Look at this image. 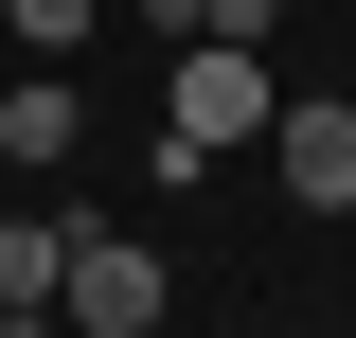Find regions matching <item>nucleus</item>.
Listing matches in <instances>:
<instances>
[{
	"label": "nucleus",
	"mask_w": 356,
	"mask_h": 338,
	"mask_svg": "<svg viewBox=\"0 0 356 338\" xmlns=\"http://www.w3.org/2000/svg\"><path fill=\"white\" fill-rule=\"evenodd\" d=\"M0 338H36V321H18V303H0Z\"/></svg>",
	"instance_id": "8"
},
{
	"label": "nucleus",
	"mask_w": 356,
	"mask_h": 338,
	"mask_svg": "<svg viewBox=\"0 0 356 338\" xmlns=\"http://www.w3.org/2000/svg\"><path fill=\"white\" fill-rule=\"evenodd\" d=\"M267 161L303 214H356V89H303V107H267Z\"/></svg>",
	"instance_id": "3"
},
{
	"label": "nucleus",
	"mask_w": 356,
	"mask_h": 338,
	"mask_svg": "<svg viewBox=\"0 0 356 338\" xmlns=\"http://www.w3.org/2000/svg\"><path fill=\"white\" fill-rule=\"evenodd\" d=\"M0 18H18V54H72L89 18H107V0H0Z\"/></svg>",
	"instance_id": "7"
},
{
	"label": "nucleus",
	"mask_w": 356,
	"mask_h": 338,
	"mask_svg": "<svg viewBox=\"0 0 356 338\" xmlns=\"http://www.w3.org/2000/svg\"><path fill=\"white\" fill-rule=\"evenodd\" d=\"M72 143H89V89H72V72H36V89H0V161H18V178H54Z\"/></svg>",
	"instance_id": "5"
},
{
	"label": "nucleus",
	"mask_w": 356,
	"mask_h": 338,
	"mask_svg": "<svg viewBox=\"0 0 356 338\" xmlns=\"http://www.w3.org/2000/svg\"><path fill=\"white\" fill-rule=\"evenodd\" d=\"M72 232H89V214H0V303H18V321H54V285H72Z\"/></svg>",
	"instance_id": "4"
},
{
	"label": "nucleus",
	"mask_w": 356,
	"mask_h": 338,
	"mask_svg": "<svg viewBox=\"0 0 356 338\" xmlns=\"http://www.w3.org/2000/svg\"><path fill=\"white\" fill-rule=\"evenodd\" d=\"M178 36H232V54H267V36H285V0H178Z\"/></svg>",
	"instance_id": "6"
},
{
	"label": "nucleus",
	"mask_w": 356,
	"mask_h": 338,
	"mask_svg": "<svg viewBox=\"0 0 356 338\" xmlns=\"http://www.w3.org/2000/svg\"><path fill=\"white\" fill-rule=\"evenodd\" d=\"M267 54H232V36H196L178 54V107H161V178H196V161H232V143H267Z\"/></svg>",
	"instance_id": "1"
},
{
	"label": "nucleus",
	"mask_w": 356,
	"mask_h": 338,
	"mask_svg": "<svg viewBox=\"0 0 356 338\" xmlns=\"http://www.w3.org/2000/svg\"><path fill=\"white\" fill-rule=\"evenodd\" d=\"M54 321H72V338H161V267H143L125 232H72V285H54Z\"/></svg>",
	"instance_id": "2"
},
{
	"label": "nucleus",
	"mask_w": 356,
	"mask_h": 338,
	"mask_svg": "<svg viewBox=\"0 0 356 338\" xmlns=\"http://www.w3.org/2000/svg\"><path fill=\"white\" fill-rule=\"evenodd\" d=\"M0 178H18V161H0Z\"/></svg>",
	"instance_id": "9"
}]
</instances>
